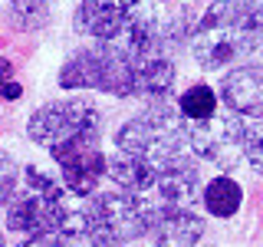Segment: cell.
I'll use <instances>...</instances> for the list:
<instances>
[{"mask_svg": "<svg viewBox=\"0 0 263 247\" xmlns=\"http://www.w3.org/2000/svg\"><path fill=\"white\" fill-rule=\"evenodd\" d=\"M138 0H79L76 7V33L92 40H119L122 30L138 10Z\"/></svg>", "mask_w": 263, "mask_h": 247, "instance_id": "9", "label": "cell"}, {"mask_svg": "<svg viewBox=\"0 0 263 247\" xmlns=\"http://www.w3.org/2000/svg\"><path fill=\"white\" fill-rule=\"evenodd\" d=\"M46 152L60 165V178L69 195L89 198L99 191V181L105 178V152L99 145V132H79Z\"/></svg>", "mask_w": 263, "mask_h": 247, "instance_id": "6", "label": "cell"}, {"mask_svg": "<svg viewBox=\"0 0 263 247\" xmlns=\"http://www.w3.org/2000/svg\"><path fill=\"white\" fill-rule=\"evenodd\" d=\"M56 82L66 93L96 89L109 96H132L135 93V60L115 40H96L92 46H82L66 56L56 73Z\"/></svg>", "mask_w": 263, "mask_h": 247, "instance_id": "2", "label": "cell"}, {"mask_svg": "<svg viewBox=\"0 0 263 247\" xmlns=\"http://www.w3.org/2000/svg\"><path fill=\"white\" fill-rule=\"evenodd\" d=\"M115 148L161 165L175 162L187 148V119L168 109H148L115 132Z\"/></svg>", "mask_w": 263, "mask_h": 247, "instance_id": "4", "label": "cell"}, {"mask_svg": "<svg viewBox=\"0 0 263 247\" xmlns=\"http://www.w3.org/2000/svg\"><path fill=\"white\" fill-rule=\"evenodd\" d=\"M7 218L4 224L13 234H40V231H53L60 227L66 218H69V208H66V195H49V191H36V188L20 185L16 195L4 204Z\"/></svg>", "mask_w": 263, "mask_h": 247, "instance_id": "8", "label": "cell"}, {"mask_svg": "<svg viewBox=\"0 0 263 247\" xmlns=\"http://www.w3.org/2000/svg\"><path fill=\"white\" fill-rule=\"evenodd\" d=\"M240 155L263 175V119H240Z\"/></svg>", "mask_w": 263, "mask_h": 247, "instance_id": "19", "label": "cell"}, {"mask_svg": "<svg viewBox=\"0 0 263 247\" xmlns=\"http://www.w3.org/2000/svg\"><path fill=\"white\" fill-rule=\"evenodd\" d=\"M105 175L115 181V188H125V191L145 195L148 188H155L158 165L142 158V155H132V152L115 148V155H105Z\"/></svg>", "mask_w": 263, "mask_h": 247, "instance_id": "14", "label": "cell"}, {"mask_svg": "<svg viewBox=\"0 0 263 247\" xmlns=\"http://www.w3.org/2000/svg\"><path fill=\"white\" fill-rule=\"evenodd\" d=\"M178 109H181V115H184L187 122L208 119V115L217 112V93H214L211 86H204V82H197V86H191V89H184V93H181Z\"/></svg>", "mask_w": 263, "mask_h": 247, "instance_id": "18", "label": "cell"}, {"mask_svg": "<svg viewBox=\"0 0 263 247\" xmlns=\"http://www.w3.org/2000/svg\"><path fill=\"white\" fill-rule=\"evenodd\" d=\"M23 96V86L13 73V60L0 56V102H16Z\"/></svg>", "mask_w": 263, "mask_h": 247, "instance_id": "21", "label": "cell"}, {"mask_svg": "<svg viewBox=\"0 0 263 247\" xmlns=\"http://www.w3.org/2000/svg\"><path fill=\"white\" fill-rule=\"evenodd\" d=\"M0 247H7V234H4V231H0Z\"/></svg>", "mask_w": 263, "mask_h": 247, "instance_id": "22", "label": "cell"}, {"mask_svg": "<svg viewBox=\"0 0 263 247\" xmlns=\"http://www.w3.org/2000/svg\"><path fill=\"white\" fill-rule=\"evenodd\" d=\"M152 247H197L204 237V218L191 204H161L152 211Z\"/></svg>", "mask_w": 263, "mask_h": 247, "instance_id": "10", "label": "cell"}, {"mask_svg": "<svg viewBox=\"0 0 263 247\" xmlns=\"http://www.w3.org/2000/svg\"><path fill=\"white\" fill-rule=\"evenodd\" d=\"M155 188H158L161 201L164 204H191L201 198V171H197V165L184 162V155L168 165H161L158 168V178H155Z\"/></svg>", "mask_w": 263, "mask_h": 247, "instance_id": "13", "label": "cell"}, {"mask_svg": "<svg viewBox=\"0 0 263 247\" xmlns=\"http://www.w3.org/2000/svg\"><path fill=\"white\" fill-rule=\"evenodd\" d=\"M13 247H92V241H89L86 224H82V211H72L60 227L40 231V234H27Z\"/></svg>", "mask_w": 263, "mask_h": 247, "instance_id": "15", "label": "cell"}, {"mask_svg": "<svg viewBox=\"0 0 263 247\" xmlns=\"http://www.w3.org/2000/svg\"><path fill=\"white\" fill-rule=\"evenodd\" d=\"M99 129H102V112L86 96L43 102L27 119V138L40 148H53L66 138L79 135V132H99Z\"/></svg>", "mask_w": 263, "mask_h": 247, "instance_id": "5", "label": "cell"}, {"mask_svg": "<svg viewBox=\"0 0 263 247\" xmlns=\"http://www.w3.org/2000/svg\"><path fill=\"white\" fill-rule=\"evenodd\" d=\"M187 148L201 162L214 168H234L240 155V115L237 112H214L208 119L187 122Z\"/></svg>", "mask_w": 263, "mask_h": 247, "instance_id": "7", "label": "cell"}, {"mask_svg": "<svg viewBox=\"0 0 263 247\" xmlns=\"http://www.w3.org/2000/svg\"><path fill=\"white\" fill-rule=\"evenodd\" d=\"M220 99L240 119H263V66H237L220 82Z\"/></svg>", "mask_w": 263, "mask_h": 247, "instance_id": "11", "label": "cell"}, {"mask_svg": "<svg viewBox=\"0 0 263 247\" xmlns=\"http://www.w3.org/2000/svg\"><path fill=\"white\" fill-rule=\"evenodd\" d=\"M135 60V93L132 96H142L148 102H161L168 99L171 86H175V63L168 60L164 49H155V53H145V56H132Z\"/></svg>", "mask_w": 263, "mask_h": 247, "instance_id": "12", "label": "cell"}, {"mask_svg": "<svg viewBox=\"0 0 263 247\" xmlns=\"http://www.w3.org/2000/svg\"><path fill=\"white\" fill-rule=\"evenodd\" d=\"M49 0H7L4 4V20L16 33H40L49 27Z\"/></svg>", "mask_w": 263, "mask_h": 247, "instance_id": "17", "label": "cell"}, {"mask_svg": "<svg viewBox=\"0 0 263 247\" xmlns=\"http://www.w3.org/2000/svg\"><path fill=\"white\" fill-rule=\"evenodd\" d=\"M125 247H132V244H125Z\"/></svg>", "mask_w": 263, "mask_h": 247, "instance_id": "23", "label": "cell"}, {"mask_svg": "<svg viewBox=\"0 0 263 247\" xmlns=\"http://www.w3.org/2000/svg\"><path fill=\"white\" fill-rule=\"evenodd\" d=\"M152 211L155 208L145 201V195L125 191V188L96 191L86 198L82 224H86L92 247H125L148 234Z\"/></svg>", "mask_w": 263, "mask_h": 247, "instance_id": "3", "label": "cell"}, {"mask_svg": "<svg viewBox=\"0 0 263 247\" xmlns=\"http://www.w3.org/2000/svg\"><path fill=\"white\" fill-rule=\"evenodd\" d=\"M201 198H204V211H208L211 218H234L243 204V188L230 175H217L204 185Z\"/></svg>", "mask_w": 263, "mask_h": 247, "instance_id": "16", "label": "cell"}, {"mask_svg": "<svg viewBox=\"0 0 263 247\" xmlns=\"http://www.w3.org/2000/svg\"><path fill=\"white\" fill-rule=\"evenodd\" d=\"M16 188H20V168H16L13 155L0 148V208L16 195Z\"/></svg>", "mask_w": 263, "mask_h": 247, "instance_id": "20", "label": "cell"}, {"mask_svg": "<svg viewBox=\"0 0 263 247\" xmlns=\"http://www.w3.org/2000/svg\"><path fill=\"white\" fill-rule=\"evenodd\" d=\"M263 43V0H217L197 20L191 53L201 69H224Z\"/></svg>", "mask_w": 263, "mask_h": 247, "instance_id": "1", "label": "cell"}]
</instances>
